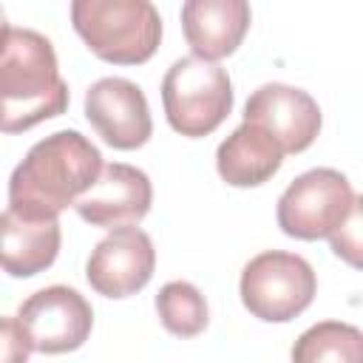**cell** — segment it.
<instances>
[{"instance_id":"6da1fadb","label":"cell","mask_w":363,"mask_h":363,"mask_svg":"<svg viewBox=\"0 0 363 363\" xmlns=\"http://www.w3.org/2000/svg\"><path fill=\"white\" fill-rule=\"evenodd\" d=\"M99 147L79 130H57L40 139L9 179V210L48 221L77 204L102 173Z\"/></svg>"},{"instance_id":"7a4b0ae2","label":"cell","mask_w":363,"mask_h":363,"mask_svg":"<svg viewBox=\"0 0 363 363\" xmlns=\"http://www.w3.org/2000/svg\"><path fill=\"white\" fill-rule=\"evenodd\" d=\"M0 99L3 133H23L65 113L68 85L60 77L57 54L48 37L31 28H14L11 23L3 26Z\"/></svg>"},{"instance_id":"3957f363","label":"cell","mask_w":363,"mask_h":363,"mask_svg":"<svg viewBox=\"0 0 363 363\" xmlns=\"http://www.w3.org/2000/svg\"><path fill=\"white\" fill-rule=\"evenodd\" d=\"M71 23L105 62L142 65L162 43V17L147 0H74Z\"/></svg>"},{"instance_id":"277c9868","label":"cell","mask_w":363,"mask_h":363,"mask_svg":"<svg viewBox=\"0 0 363 363\" xmlns=\"http://www.w3.org/2000/svg\"><path fill=\"white\" fill-rule=\"evenodd\" d=\"M162 102L170 128L187 139L213 133L233 111V82L218 62L201 57L176 60L162 79Z\"/></svg>"},{"instance_id":"5b68a950","label":"cell","mask_w":363,"mask_h":363,"mask_svg":"<svg viewBox=\"0 0 363 363\" xmlns=\"http://www.w3.org/2000/svg\"><path fill=\"white\" fill-rule=\"evenodd\" d=\"M318 278L306 258L284 250L255 255L241 272V303L250 315L267 323H286L298 318L315 298Z\"/></svg>"},{"instance_id":"8992f818","label":"cell","mask_w":363,"mask_h":363,"mask_svg":"<svg viewBox=\"0 0 363 363\" xmlns=\"http://www.w3.org/2000/svg\"><path fill=\"white\" fill-rule=\"evenodd\" d=\"M354 204L349 179L335 167L301 173L278 199V227L289 238H329Z\"/></svg>"},{"instance_id":"52a82bcc","label":"cell","mask_w":363,"mask_h":363,"mask_svg":"<svg viewBox=\"0 0 363 363\" xmlns=\"http://www.w3.org/2000/svg\"><path fill=\"white\" fill-rule=\"evenodd\" d=\"M17 320L34 352L65 354L88 340L94 309L77 289L54 284L28 295L17 309Z\"/></svg>"},{"instance_id":"ba28073f","label":"cell","mask_w":363,"mask_h":363,"mask_svg":"<svg viewBox=\"0 0 363 363\" xmlns=\"http://www.w3.org/2000/svg\"><path fill=\"white\" fill-rule=\"evenodd\" d=\"M85 116L105 145L136 150L153 136V119L142 88L125 77H102L85 94Z\"/></svg>"},{"instance_id":"9c48e42d","label":"cell","mask_w":363,"mask_h":363,"mask_svg":"<svg viewBox=\"0 0 363 363\" xmlns=\"http://www.w3.org/2000/svg\"><path fill=\"white\" fill-rule=\"evenodd\" d=\"M156 269V250L145 230L125 227L108 233L88 255L85 278L105 298H128L147 286Z\"/></svg>"},{"instance_id":"30bf717a","label":"cell","mask_w":363,"mask_h":363,"mask_svg":"<svg viewBox=\"0 0 363 363\" xmlns=\"http://www.w3.org/2000/svg\"><path fill=\"white\" fill-rule=\"evenodd\" d=\"M244 122L264 128L284 153H301L318 139L323 119L318 102L306 91L284 82H267L250 94Z\"/></svg>"},{"instance_id":"8fae6325","label":"cell","mask_w":363,"mask_h":363,"mask_svg":"<svg viewBox=\"0 0 363 363\" xmlns=\"http://www.w3.org/2000/svg\"><path fill=\"white\" fill-rule=\"evenodd\" d=\"M153 204V184L145 170L111 162L102 167L96 184L74 204L82 221L102 230H125L136 227Z\"/></svg>"},{"instance_id":"7c38bea8","label":"cell","mask_w":363,"mask_h":363,"mask_svg":"<svg viewBox=\"0 0 363 363\" xmlns=\"http://www.w3.org/2000/svg\"><path fill=\"white\" fill-rule=\"evenodd\" d=\"M250 20L252 14L244 0H187L182 6L184 40L193 57L207 62L230 57L241 45Z\"/></svg>"},{"instance_id":"4fadbf2b","label":"cell","mask_w":363,"mask_h":363,"mask_svg":"<svg viewBox=\"0 0 363 363\" xmlns=\"http://www.w3.org/2000/svg\"><path fill=\"white\" fill-rule=\"evenodd\" d=\"M284 164V147L258 125L241 122L216 150L218 176L233 187H258Z\"/></svg>"},{"instance_id":"5bb4252c","label":"cell","mask_w":363,"mask_h":363,"mask_svg":"<svg viewBox=\"0 0 363 363\" xmlns=\"http://www.w3.org/2000/svg\"><path fill=\"white\" fill-rule=\"evenodd\" d=\"M0 235H3V269L14 278H31L48 269L60 252V221H37L23 218L14 210H3L0 216Z\"/></svg>"},{"instance_id":"9a60e30c","label":"cell","mask_w":363,"mask_h":363,"mask_svg":"<svg viewBox=\"0 0 363 363\" xmlns=\"http://www.w3.org/2000/svg\"><path fill=\"white\" fill-rule=\"evenodd\" d=\"M292 363H363V332L352 323L320 320L295 340Z\"/></svg>"},{"instance_id":"2e32d148","label":"cell","mask_w":363,"mask_h":363,"mask_svg":"<svg viewBox=\"0 0 363 363\" xmlns=\"http://www.w3.org/2000/svg\"><path fill=\"white\" fill-rule=\"evenodd\" d=\"M156 312L162 326L176 337H196L210 320L204 295L190 281H170L156 295Z\"/></svg>"},{"instance_id":"e0dca14e","label":"cell","mask_w":363,"mask_h":363,"mask_svg":"<svg viewBox=\"0 0 363 363\" xmlns=\"http://www.w3.org/2000/svg\"><path fill=\"white\" fill-rule=\"evenodd\" d=\"M332 252L354 269H363V196H354V204L343 224L329 235Z\"/></svg>"},{"instance_id":"ac0fdd59","label":"cell","mask_w":363,"mask_h":363,"mask_svg":"<svg viewBox=\"0 0 363 363\" xmlns=\"http://www.w3.org/2000/svg\"><path fill=\"white\" fill-rule=\"evenodd\" d=\"M0 332H3V363H28V354L34 352L17 315H6L0 320Z\"/></svg>"}]
</instances>
